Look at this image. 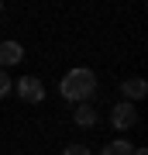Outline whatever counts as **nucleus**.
I'll use <instances>...</instances> for the list:
<instances>
[{
    "label": "nucleus",
    "mask_w": 148,
    "mask_h": 155,
    "mask_svg": "<svg viewBox=\"0 0 148 155\" xmlns=\"http://www.w3.org/2000/svg\"><path fill=\"white\" fill-rule=\"evenodd\" d=\"M62 155H90V148H86V145H69Z\"/></svg>",
    "instance_id": "1a4fd4ad"
},
{
    "label": "nucleus",
    "mask_w": 148,
    "mask_h": 155,
    "mask_svg": "<svg viewBox=\"0 0 148 155\" xmlns=\"http://www.w3.org/2000/svg\"><path fill=\"white\" fill-rule=\"evenodd\" d=\"M59 93L66 97L69 104H90V97L97 93V76H93V69H86V66L69 69L66 76H62V83H59Z\"/></svg>",
    "instance_id": "f257e3e1"
},
{
    "label": "nucleus",
    "mask_w": 148,
    "mask_h": 155,
    "mask_svg": "<svg viewBox=\"0 0 148 155\" xmlns=\"http://www.w3.org/2000/svg\"><path fill=\"white\" fill-rule=\"evenodd\" d=\"M100 155H134V148H131V141H127V138H114V141L104 145V152H100Z\"/></svg>",
    "instance_id": "0eeeda50"
},
{
    "label": "nucleus",
    "mask_w": 148,
    "mask_h": 155,
    "mask_svg": "<svg viewBox=\"0 0 148 155\" xmlns=\"http://www.w3.org/2000/svg\"><path fill=\"white\" fill-rule=\"evenodd\" d=\"M110 124H114L117 131H127V127H134V124H138V110H134V104L121 100L117 107H110Z\"/></svg>",
    "instance_id": "7ed1b4c3"
},
{
    "label": "nucleus",
    "mask_w": 148,
    "mask_h": 155,
    "mask_svg": "<svg viewBox=\"0 0 148 155\" xmlns=\"http://www.w3.org/2000/svg\"><path fill=\"white\" fill-rule=\"evenodd\" d=\"M17 97H21L24 104H41L45 100V83L38 76H21L17 79Z\"/></svg>",
    "instance_id": "f03ea898"
},
{
    "label": "nucleus",
    "mask_w": 148,
    "mask_h": 155,
    "mask_svg": "<svg viewBox=\"0 0 148 155\" xmlns=\"http://www.w3.org/2000/svg\"><path fill=\"white\" fill-rule=\"evenodd\" d=\"M72 121H76L79 127H93L100 121V114H97V107L93 104H76V110H72Z\"/></svg>",
    "instance_id": "423d86ee"
},
{
    "label": "nucleus",
    "mask_w": 148,
    "mask_h": 155,
    "mask_svg": "<svg viewBox=\"0 0 148 155\" xmlns=\"http://www.w3.org/2000/svg\"><path fill=\"white\" fill-rule=\"evenodd\" d=\"M0 11H4V4H0Z\"/></svg>",
    "instance_id": "9b49d317"
},
{
    "label": "nucleus",
    "mask_w": 148,
    "mask_h": 155,
    "mask_svg": "<svg viewBox=\"0 0 148 155\" xmlns=\"http://www.w3.org/2000/svg\"><path fill=\"white\" fill-rule=\"evenodd\" d=\"M121 93H124L127 104H134V100H141V97L148 93V83H145L141 76H131V79H124V83H121Z\"/></svg>",
    "instance_id": "39448f33"
},
{
    "label": "nucleus",
    "mask_w": 148,
    "mask_h": 155,
    "mask_svg": "<svg viewBox=\"0 0 148 155\" xmlns=\"http://www.w3.org/2000/svg\"><path fill=\"white\" fill-rule=\"evenodd\" d=\"M134 155H148V152H145V148H134Z\"/></svg>",
    "instance_id": "9d476101"
},
{
    "label": "nucleus",
    "mask_w": 148,
    "mask_h": 155,
    "mask_svg": "<svg viewBox=\"0 0 148 155\" xmlns=\"http://www.w3.org/2000/svg\"><path fill=\"white\" fill-rule=\"evenodd\" d=\"M24 59V48H21V41H0V69H7V66H17V62Z\"/></svg>",
    "instance_id": "20e7f679"
},
{
    "label": "nucleus",
    "mask_w": 148,
    "mask_h": 155,
    "mask_svg": "<svg viewBox=\"0 0 148 155\" xmlns=\"http://www.w3.org/2000/svg\"><path fill=\"white\" fill-rule=\"evenodd\" d=\"M11 86H14V79L7 76L4 69H0V97H7V93H11Z\"/></svg>",
    "instance_id": "6e6552de"
}]
</instances>
